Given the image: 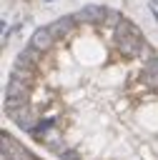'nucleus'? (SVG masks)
I'll return each mask as SVG.
<instances>
[{
	"label": "nucleus",
	"instance_id": "obj_1",
	"mask_svg": "<svg viewBox=\"0 0 158 160\" xmlns=\"http://www.w3.org/2000/svg\"><path fill=\"white\" fill-rule=\"evenodd\" d=\"M60 160H83V158L78 155V150H73V148L68 150V148H65V150L60 152Z\"/></svg>",
	"mask_w": 158,
	"mask_h": 160
}]
</instances>
